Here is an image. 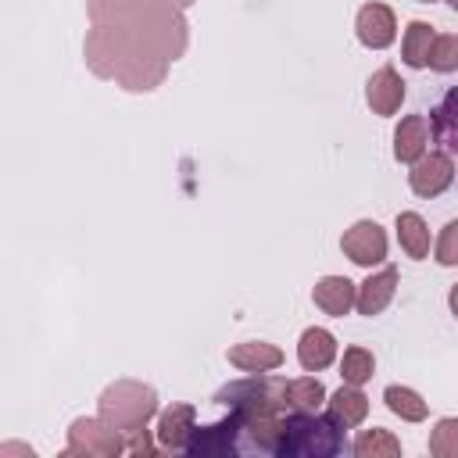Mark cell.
<instances>
[{"label":"cell","instance_id":"44dd1931","mask_svg":"<svg viewBox=\"0 0 458 458\" xmlns=\"http://www.w3.org/2000/svg\"><path fill=\"white\" fill-rule=\"evenodd\" d=\"M326 386L318 376H297V379H286V404L290 411H318L326 404Z\"/></svg>","mask_w":458,"mask_h":458},{"label":"cell","instance_id":"603a6c76","mask_svg":"<svg viewBox=\"0 0 458 458\" xmlns=\"http://www.w3.org/2000/svg\"><path fill=\"white\" fill-rule=\"evenodd\" d=\"M354 454L358 458H397L401 454V440L390 429L372 426V429H361L354 437Z\"/></svg>","mask_w":458,"mask_h":458},{"label":"cell","instance_id":"d4e9b609","mask_svg":"<svg viewBox=\"0 0 458 458\" xmlns=\"http://www.w3.org/2000/svg\"><path fill=\"white\" fill-rule=\"evenodd\" d=\"M429 454L433 458H458V419H437L429 429Z\"/></svg>","mask_w":458,"mask_h":458},{"label":"cell","instance_id":"7c38bea8","mask_svg":"<svg viewBox=\"0 0 458 458\" xmlns=\"http://www.w3.org/2000/svg\"><path fill=\"white\" fill-rule=\"evenodd\" d=\"M197 408L193 404H186V401H175V404H168L161 415H157V447L161 451H186V444H190V437H193V429H197Z\"/></svg>","mask_w":458,"mask_h":458},{"label":"cell","instance_id":"5b68a950","mask_svg":"<svg viewBox=\"0 0 458 458\" xmlns=\"http://www.w3.org/2000/svg\"><path fill=\"white\" fill-rule=\"evenodd\" d=\"M211 401L222 408H236V411H290L286 379L272 372H247L243 379L218 386Z\"/></svg>","mask_w":458,"mask_h":458},{"label":"cell","instance_id":"f546056e","mask_svg":"<svg viewBox=\"0 0 458 458\" xmlns=\"http://www.w3.org/2000/svg\"><path fill=\"white\" fill-rule=\"evenodd\" d=\"M447 308H451V315L458 318V283L451 286V293H447Z\"/></svg>","mask_w":458,"mask_h":458},{"label":"cell","instance_id":"ac0fdd59","mask_svg":"<svg viewBox=\"0 0 458 458\" xmlns=\"http://www.w3.org/2000/svg\"><path fill=\"white\" fill-rule=\"evenodd\" d=\"M326 411H329V419H333L340 429H354V426H361V422L369 419V397L361 394V386L344 383V386H336V390L326 397Z\"/></svg>","mask_w":458,"mask_h":458},{"label":"cell","instance_id":"ffe728a7","mask_svg":"<svg viewBox=\"0 0 458 458\" xmlns=\"http://www.w3.org/2000/svg\"><path fill=\"white\" fill-rule=\"evenodd\" d=\"M433 39H437V32H433L429 21H422V18L408 21V29H404V36H401V57H404V64H408V68H429Z\"/></svg>","mask_w":458,"mask_h":458},{"label":"cell","instance_id":"2e32d148","mask_svg":"<svg viewBox=\"0 0 458 458\" xmlns=\"http://www.w3.org/2000/svg\"><path fill=\"white\" fill-rule=\"evenodd\" d=\"M311 301H315L318 311H326L333 318H344L358 301V286L347 276H322L311 290Z\"/></svg>","mask_w":458,"mask_h":458},{"label":"cell","instance_id":"83f0119b","mask_svg":"<svg viewBox=\"0 0 458 458\" xmlns=\"http://www.w3.org/2000/svg\"><path fill=\"white\" fill-rule=\"evenodd\" d=\"M157 447H154V440H150V429L143 426V429H136V433H129V454H154Z\"/></svg>","mask_w":458,"mask_h":458},{"label":"cell","instance_id":"6da1fadb","mask_svg":"<svg viewBox=\"0 0 458 458\" xmlns=\"http://www.w3.org/2000/svg\"><path fill=\"white\" fill-rule=\"evenodd\" d=\"M82 57L97 79H107L125 93L157 89L172 68V61H165L154 47H147L143 39L129 36L118 25H89L82 39Z\"/></svg>","mask_w":458,"mask_h":458},{"label":"cell","instance_id":"8fae6325","mask_svg":"<svg viewBox=\"0 0 458 458\" xmlns=\"http://www.w3.org/2000/svg\"><path fill=\"white\" fill-rule=\"evenodd\" d=\"M365 104L379 118H390V114L401 111V104H404V79L397 75V68L383 64V68H376L369 75V82H365Z\"/></svg>","mask_w":458,"mask_h":458},{"label":"cell","instance_id":"7402d4cb","mask_svg":"<svg viewBox=\"0 0 458 458\" xmlns=\"http://www.w3.org/2000/svg\"><path fill=\"white\" fill-rule=\"evenodd\" d=\"M383 404H386L397 419H404V422H422V419L429 415V404L422 401V394L411 390V386H397V383H390V386L383 390Z\"/></svg>","mask_w":458,"mask_h":458},{"label":"cell","instance_id":"9a60e30c","mask_svg":"<svg viewBox=\"0 0 458 458\" xmlns=\"http://www.w3.org/2000/svg\"><path fill=\"white\" fill-rule=\"evenodd\" d=\"M429 150V122L426 114H404L394 129V157L401 165H415Z\"/></svg>","mask_w":458,"mask_h":458},{"label":"cell","instance_id":"9c48e42d","mask_svg":"<svg viewBox=\"0 0 458 458\" xmlns=\"http://www.w3.org/2000/svg\"><path fill=\"white\" fill-rule=\"evenodd\" d=\"M240 437H243V426H240V415L229 411L225 419L211 422V426H197L190 444H186V454H197V458H215V454H236L240 451Z\"/></svg>","mask_w":458,"mask_h":458},{"label":"cell","instance_id":"4316f807","mask_svg":"<svg viewBox=\"0 0 458 458\" xmlns=\"http://www.w3.org/2000/svg\"><path fill=\"white\" fill-rule=\"evenodd\" d=\"M433 258H437V265H444V268H454V265H458V218H451V222L440 229V236H437V243H433Z\"/></svg>","mask_w":458,"mask_h":458},{"label":"cell","instance_id":"4fadbf2b","mask_svg":"<svg viewBox=\"0 0 458 458\" xmlns=\"http://www.w3.org/2000/svg\"><path fill=\"white\" fill-rule=\"evenodd\" d=\"M336 354H340V344H336V336L326 326H308L301 333V340H297V361H301L304 372L329 369L336 361Z\"/></svg>","mask_w":458,"mask_h":458},{"label":"cell","instance_id":"1f68e13d","mask_svg":"<svg viewBox=\"0 0 458 458\" xmlns=\"http://www.w3.org/2000/svg\"><path fill=\"white\" fill-rule=\"evenodd\" d=\"M447 4H451V7H454V11H458V0H447Z\"/></svg>","mask_w":458,"mask_h":458},{"label":"cell","instance_id":"e0dca14e","mask_svg":"<svg viewBox=\"0 0 458 458\" xmlns=\"http://www.w3.org/2000/svg\"><path fill=\"white\" fill-rule=\"evenodd\" d=\"M229 365L240 372H276L283 365V351L268 340H243L229 347Z\"/></svg>","mask_w":458,"mask_h":458},{"label":"cell","instance_id":"cb8c5ba5","mask_svg":"<svg viewBox=\"0 0 458 458\" xmlns=\"http://www.w3.org/2000/svg\"><path fill=\"white\" fill-rule=\"evenodd\" d=\"M372 372H376V358H372V351L369 347H344V354H340V376H344V383H351V386H361V383H369L372 379Z\"/></svg>","mask_w":458,"mask_h":458},{"label":"cell","instance_id":"ba28073f","mask_svg":"<svg viewBox=\"0 0 458 458\" xmlns=\"http://www.w3.org/2000/svg\"><path fill=\"white\" fill-rule=\"evenodd\" d=\"M451 182H454V157L444 154V150H426V154L411 165V172H408V186H411V193L422 197V200L440 197Z\"/></svg>","mask_w":458,"mask_h":458},{"label":"cell","instance_id":"4dcf8cb0","mask_svg":"<svg viewBox=\"0 0 458 458\" xmlns=\"http://www.w3.org/2000/svg\"><path fill=\"white\" fill-rule=\"evenodd\" d=\"M172 4H175V7H182V11H190V7L197 4V0H172Z\"/></svg>","mask_w":458,"mask_h":458},{"label":"cell","instance_id":"277c9868","mask_svg":"<svg viewBox=\"0 0 458 458\" xmlns=\"http://www.w3.org/2000/svg\"><path fill=\"white\" fill-rule=\"evenodd\" d=\"M344 447V429L318 411H290L286 415V437H283V458H333Z\"/></svg>","mask_w":458,"mask_h":458},{"label":"cell","instance_id":"30bf717a","mask_svg":"<svg viewBox=\"0 0 458 458\" xmlns=\"http://www.w3.org/2000/svg\"><path fill=\"white\" fill-rule=\"evenodd\" d=\"M354 36L365 50H386L394 39H397V14L394 7L379 4V0H369L358 7V18H354Z\"/></svg>","mask_w":458,"mask_h":458},{"label":"cell","instance_id":"3957f363","mask_svg":"<svg viewBox=\"0 0 458 458\" xmlns=\"http://www.w3.org/2000/svg\"><path fill=\"white\" fill-rule=\"evenodd\" d=\"M97 415L122 433H136L157 415V390L140 379H114L100 390Z\"/></svg>","mask_w":458,"mask_h":458},{"label":"cell","instance_id":"484cf974","mask_svg":"<svg viewBox=\"0 0 458 458\" xmlns=\"http://www.w3.org/2000/svg\"><path fill=\"white\" fill-rule=\"evenodd\" d=\"M429 68H433V72H440V75L458 72V36H454V32H440V36L433 39Z\"/></svg>","mask_w":458,"mask_h":458},{"label":"cell","instance_id":"f1b7e54d","mask_svg":"<svg viewBox=\"0 0 458 458\" xmlns=\"http://www.w3.org/2000/svg\"><path fill=\"white\" fill-rule=\"evenodd\" d=\"M0 454H25V458H32L36 451L25 447V444H0Z\"/></svg>","mask_w":458,"mask_h":458},{"label":"cell","instance_id":"7a4b0ae2","mask_svg":"<svg viewBox=\"0 0 458 458\" xmlns=\"http://www.w3.org/2000/svg\"><path fill=\"white\" fill-rule=\"evenodd\" d=\"M89 25H118L154 47L165 61H179L190 47L186 11L172 0H86Z\"/></svg>","mask_w":458,"mask_h":458},{"label":"cell","instance_id":"8992f818","mask_svg":"<svg viewBox=\"0 0 458 458\" xmlns=\"http://www.w3.org/2000/svg\"><path fill=\"white\" fill-rule=\"evenodd\" d=\"M64 454L68 458H118V454H129V433L114 429L100 415H79L68 426Z\"/></svg>","mask_w":458,"mask_h":458},{"label":"cell","instance_id":"52a82bcc","mask_svg":"<svg viewBox=\"0 0 458 458\" xmlns=\"http://www.w3.org/2000/svg\"><path fill=\"white\" fill-rule=\"evenodd\" d=\"M386 233H383V225L379 222H372V218H358L351 229H344V236H340V250H344V258H351L354 265H361V268H372V265H383L386 261Z\"/></svg>","mask_w":458,"mask_h":458},{"label":"cell","instance_id":"d6986e66","mask_svg":"<svg viewBox=\"0 0 458 458\" xmlns=\"http://www.w3.org/2000/svg\"><path fill=\"white\" fill-rule=\"evenodd\" d=\"M394 229H397V243H401V250L408 258H415V261L429 258V225H426V218L419 211H401Z\"/></svg>","mask_w":458,"mask_h":458},{"label":"cell","instance_id":"d6a6232c","mask_svg":"<svg viewBox=\"0 0 458 458\" xmlns=\"http://www.w3.org/2000/svg\"><path fill=\"white\" fill-rule=\"evenodd\" d=\"M419 4H437V0H419Z\"/></svg>","mask_w":458,"mask_h":458},{"label":"cell","instance_id":"5bb4252c","mask_svg":"<svg viewBox=\"0 0 458 458\" xmlns=\"http://www.w3.org/2000/svg\"><path fill=\"white\" fill-rule=\"evenodd\" d=\"M394 293H397V268L394 265H383L379 272H369L365 276V283H358V301H354V308H358V315H379V311H386V304L394 301Z\"/></svg>","mask_w":458,"mask_h":458}]
</instances>
